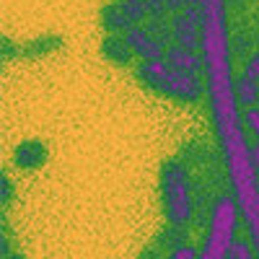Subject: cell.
Masks as SVG:
<instances>
[{
  "mask_svg": "<svg viewBox=\"0 0 259 259\" xmlns=\"http://www.w3.org/2000/svg\"><path fill=\"white\" fill-rule=\"evenodd\" d=\"M251 158H254V166H256V171H259V138L251 143Z\"/></svg>",
  "mask_w": 259,
  "mask_h": 259,
  "instance_id": "cell-23",
  "label": "cell"
},
{
  "mask_svg": "<svg viewBox=\"0 0 259 259\" xmlns=\"http://www.w3.org/2000/svg\"><path fill=\"white\" fill-rule=\"evenodd\" d=\"M233 91H236V101H239V106H244V109L259 104V83L256 80H249V78L239 75L233 80Z\"/></svg>",
  "mask_w": 259,
  "mask_h": 259,
  "instance_id": "cell-10",
  "label": "cell"
},
{
  "mask_svg": "<svg viewBox=\"0 0 259 259\" xmlns=\"http://www.w3.org/2000/svg\"><path fill=\"white\" fill-rule=\"evenodd\" d=\"M47 158H50L47 145L41 140H36V138L21 140L13 148V156H11V161H13V166L18 171H36V168H41L47 163Z\"/></svg>",
  "mask_w": 259,
  "mask_h": 259,
  "instance_id": "cell-4",
  "label": "cell"
},
{
  "mask_svg": "<svg viewBox=\"0 0 259 259\" xmlns=\"http://www.w3.org/2000/svg\"><path fill=\"white\" fill-rule=\"evenodd\" d=\"M228 259H259V256H256V249L249 239H239L236 236L231 249H228Z\"/></svg>",
  "mask_w": 259,
  "mask_h": 259,
  "instance_id": "cell-15",
  "label": "cell"
},
{
  "mask_svg": "<svg viewBox=\"0 0 259 259\" xmlns=\"http://www.w3.org/2000/svg\"><path fill=\"white\" fill-rule=\"evenodd\" d=\"M254 50H256V45H254V36H251V34L239 31L236 36H231V52H233V57H241V60H246Z\"/></svg>",
  "mask_w": 259,
  "mask_h": 259,
  "instance_id": "cell-12",
  "label": "cell"
},
{
  "mask_svg": "<svg viewBox=\"0 0 259 259\" xmlns=\"http://www.w3.org/2000/svg\"><path fill=\"white\" fill-rule=\"evenodd\" d=\"M168 24H171V34H174V45L192 52L202 50V29L197 24H192L184 13H174L168 18Z\"/></svg>",
  "mask_w": 259,
  "mask_h": 259,
  "instance_id": "cell-5",
  "label": "cell"
},
{
  "mask_svg": "<svg viewBox=\"0 0 259 259\" xmlns=\"http://www.w3.org/2000/svg\"><path fill=\"white\" fill-rule=\"evenodd\" d=\"M119 6H122L124 16L133 21V26H143L148 21V11L143 6V0H119Z\"/></svg>",
  "mask_w": 259,
  "mask_h": 259,
  "instance_id": "cell-13",
  "label": "cell"
},
{
  "mask_svg": "<svg viewBox=\"0 0 259 259\" xmlns=\"http://www.w3.org/2000/svg\"><path fill=\"white\" fill-rule=\"evenodd\" d=\"M143 6L148 11V18H153V21H168V11L163 6V0H143Z\"/></svg>",
  "mask_w": 259,
  "mask_h": 259,
  "instance_id": "cell-17",
  "label": "cell"
},
{
  "mask_svg": "<svg viewBox=\"0 0 259 259\" xmlns=\"http://www.w3.org/2000/svg\"><path fill=\"white\" fill-rule=\"evenodd\" d=\"M13 57H24V47L13 45L11 36H3V62H8Z\"/></svg>",
  "mask_w": 259,
  "mask_h": 259,
  "instance_id": "cell-21",
  "label": "cell"
},
{
  "mask_svg": "<svg viewBox=\"0 0 259 259\" xmlns=\"http://www.w3.org/2000/svg\"><path fill=\"white\" fill-rule=\"evenodd\" d=\"M6 259H26V254H21V251H13V254H8Z\"/></svg>",
  "mask_w": 259,
  "mask_h": 259,
  "instance_id": "cell-24",
  "label": "cell"
},
{
  "mask_svg": "<svg viewBox=\"0 0 259 259\" xmlns=\"http://www.w3.org/2000/svg\"><path fill=\"white\" fill-rule=\"evenodd\" d=\"M158 189H161V205H163V218L171 226H182L189 228V223H194V184H192V174L189 166L182 158H168L163 161L161 171H158Z\"/></svg>",
  "mask_w": 259,
  "mask_h": 259,
  "instance_id": "cell-1",
  "label": "cell"
},
{
  "mask_svg": "<svg viewBox=\"0 0 259 259\" xmlns=\"http://www.w3.org/2000/svg\"><path fill=\"white\" fill-rule=\"evenodd\" d=\"M187 6H202V0H184V8Z\"/></svg>",
  "mask_w": 259,
  "mask_h": 259,
  "instance_id": "cell-25",
  "label": "cell"
},
{
  "mask_svg": "<svg viewBox=\"0 0 259 259\" xmlns=\"http://www.w3.org/2000/svg\"><path fill=\"white\" fill-rule=\"evenodd\" d=\"M241 75L249 78V80H256V83H259V50H254V52L244 60V70H241Z\"/></svg>",
  "mask_w": 259,
  "mask_h": 259,
  "instance_id": "cell-20",
  "label": "cell"
},
{
  "mask_svg": "<svg viewBox=\"0 0 259 259\" xmlns=\"http://www.w3.org/2000/svg\"><path fill=\"white\" fill-rule=\"evenodd\" d=\"M163 6H166V11L174 16V13H182L184 11V0H163Z\"/></svg>",
  "mask_w": 259,
  "mask_h": 259,
  "instance_id": "cell-22",
  "label": "cell"
},
{
  "mask_svg": "<svg viewBox=\"0 0 259 259\" xmlns=\"http://www.w3.org/2000/svg\"><path fill=\"white\" fill-rule=\"evenodd\" d=\"M239 228V207L233 194H215L207 210V231L200 259H228V249Z\"/></svg>",
  "mask_w": 259,
  "mask_h": 259,
  "instance_id": "cell-3",
  "label": "cell"
},
{
  "mask_svg": "<svg viewBox=\"0 0 259 259\" xmlns=\"http://www.w3.org/2000/svg\"><path fill=\"white\" fill-rule=\"evenodd\" d=\"M241 122H244V127L249 130L254 138H259V104H256V106H249V109H244Z\"/></svg>",
  "mask_w": 259,
  "mask_h": 259,
  "instance_id": "cell-18",
  "label": "cell"
},
{
  "mask_svg": "<svg viewBox=\"0 0 259 259\" xmlns=\"http://www.w3.org/2000/svg\"><path fill=\"white\" fill-rule=\"evenodd\" d=\"M166 259H200V249L187 241V244H182V246H177V249H171V251L166 254Z\"/></svg>",
  "mask_w": 259,
  "mask_h": 259,
  "instance_id": "cell-19",
  "label": "cell"
},
{
  "mask_svg": "<svg viewBox=\"0 0 259 259\" xmlns=\"http://www.w3.org/2000/svg\"><path fill=\"white\" fill-rule=\"evenodd\" d=\"M145 29H148V34L153 36V39H158V41H163L166 47H171L174 34H171V24H168V21H153V18H148L145 21Z\"/></svg>",
  "mask_w": 259,
  "mask_h": 259,
  "instance_id": "cell-14",
  "label": "cell"
},
{
  "mask_svg": "<svg viewBox=\"0 0 259 259\" xmlns=\"http://www.w3.org/2000/svg\"><path fill=\"white\" fill-rule=\"evenodd\" d=\"M101 26H104L106 34H114V36L122 34L124 36L130 29H133V21L124 16V11H122L119 3H106L101 8Z\"/></svg>",
  "mask_w": 259,
  "mask_h": 259,
  "instance_id": "cell-8",
  "label": "cell"
},
{
  "mask_svg": "<svg viewBox=\"0 0 259 259\" xmlns=\"http://www.w3.org/2000/svg\"><path fill=\"white\" fill-rule=\"evenodd\" d=\"M135 78L148 91L166 96L171 101H179V104H197L205 94L200 75L179 73L166 60H148V62L135 65Z\"/></svg>",
  "mask_w": 259,
  "mask_h": 259,
  "instance_id": "cell-2",
  "label": "cell"
},
{
  "mask_svg": "<svg viewBox=\"0 0 259 259\" xmlns=\"http://www.w3.org/2000/svg\"><path fill=\"white\" fill-rule=\"evenodd\" d=\"M187 239H189V228H182V226H171V223H166V228L156 236V241H153V244L168 254L171 249H177V246L187 244Z\"/></svg>",
  "mask_w": 259,
  "mask_h": 259,
  "instance_id": "cell-9",
  "label": "cell"
},
{
  "mask_svg": "<svg viewBox=\"0 0 259 259\" xmlns=\"http://www.w3.org/2000/svg\"><path fill=\"white\" fill-rule=\"evenodd\" d=\"M62 45V39L55 36V34H47V36H39L29 45H24V57H41V55H50V52H57V47Z\"/></svg>",
  "mask_w": 259,
  "mask_h": 259,
  "instance_id": "cell-11",
  "label": "cell"
},
{
  "mask_svg": "<svg viewBox=\"0 0 259 259\" xmlns=\"http://www.w3.org/2000/svg\"><path fill=\"white\" fill-rule=\"evenodd\" d=\"M13 197H16V187H13V182L8 177V171L3 168L0 171V205H3V210L13 202Z\"/></svg>",
  "mask_w": 259,
  "mask_h": 259,
  "instance_id": "cell-16",
  "label": "cell"
},
{
  "mask_svg": "<svg viewBox=\"0 0 259 259\" xmlns=\"http://www.w3.org/2000/svg\"><path fill=\"white\" fill-rule=\"evenodd\" d=\"M254 45H256V50H259V29H256V34H254Z\"/></svg>",
  "mask_w": 259,
  "mask_h": 259,
  "instance_id": "cell-26",
  "label": "cell"
},
{
  "mask_svg": "<svg viewBox=\"0 0 259 259\" xmlns=\"http://www.w3.org/2000/svg\"><path fill=\"white\" fill-rule=\"evenodd\" d=\"M166 62H168L174 70H179V73L200 75V70H205L202 55L192 52V50H184V47H179V45H171V47L166 50Z\"/></svg>",
  "mask_w": 259,
  "mask_h": 259,
  "instance_id": "cell-6",
  "label": "cell"
},
{
  "mask_svg": "<svg viewBox=\"0 0 259 259\" xmlns=\"http://www.w3.org/2000/svg\"><path fill=\"white\" fill-rule=\"evenodd\" d=\"M101 57L109 60L112 65H117V68H127V65L135 60V52L127 47L124 36L106 34V36L101 39Z\"/></svg>",
  "mask_w": 259,
  "mask_h": 259,
  "instance_id": "cell-7",
  "label": "cell"
}]
</instances>
